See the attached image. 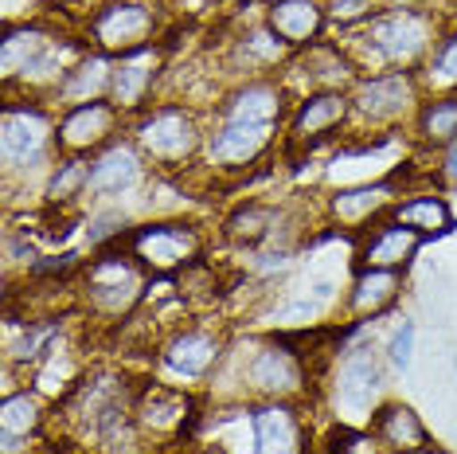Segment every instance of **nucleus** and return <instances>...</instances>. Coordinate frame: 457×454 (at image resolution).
I'll return each mask as SVG.
<instances>
[{"mask_svg":"<svg viewBox=\"0 0 457 454\" xmlns=\"http://www.w3.org/2000/svg\"><path fill=\"white\" fill-rule=\"evenodd\" d=\"M129 138L149 157L153 172L180 177L192 164H204L207 118L192 102H153L137 118H129Z\"/></svg>","mask_w":457,"mask_h":454,"instance_id":"5","label":"nucleus"},{"mask_svg":"<svg viewBox=\"0 0 457 454\" xmlns=\"http://www.w3.org/2000/svg\"><path fill=\"white\" fill-rule=\"evenodd\" d=\"M426 240L411 227H403L399 220H379L371 231L360 235L356 243V266H379V271H407L419 259V251Z\"/></svg>","mask_w":457,"mask_h":454,"instance_id":"23","label":"nucleus"},{"mask_svg":"<svg viewBox=\"0 0 457 454\" xmlns=\"http://www.w3.org/2000/svg\"><path fill=\"white\" fill-rule=\"evenodd\" d=\"M387 357H383V345L376 349L371 340H356V345H345L337 353V373H332V396H337V411L345 408V419L363 423L368 427L371 411H376L383 399V388H387Z\"/></svg>","mask_w":457,"mask_h":454,"instance_id":"10","label":"nucleus"},{"mask_svg":"<svg viewBox=\"0 0 457 454\" xmlns=\"http://www.w3.org/2000/svg\"><path fill=\"white\" fill-rule=\"evenodd\" d=\"M278 75H282L289 95L301 98L313 95V90H352V82L360 79V67L352 63L348 47L340 39H320L305 51H294Z\"/></svg>","mask_w":457,"mask_h":454,"instance_id":"17","label":"nucleus"},{"mask_svg":"<svg viewBox=\"0 0 457 454\" xmlns=\"http://www.w3.org/2000/svg\"><path fill=\"white\" fill-rule=\"evenodd\" d=\"M403 294H407V278H403V271L356 266V274H352L340 309H345L348 322L371 325V322H379V317H387L391 309L403 302Z\"/></svg>","mask_w":457,"mask_h":454,"instance_id":"21","label":"nucleus"},{"mask_svg":"<svg viewBox=\"0 0 457 454\" xmlns=\"http://www.w3.org/2000/svg\"><path fill=\"white\" fill-rule=\"evenodd\" d=\"M438 169H434V172H438V181H450V184H457V146H450V149H445V153H438Z\"/></svg>","mask_w":457,"mask_h":454,"instance_id":"34","label":"nucleus"},{"mask_svg":"<svg viewBox=\"0 0 457 454\" xmlns=\"http://www.w3.org/2000/svg\"><path fill=\"white\" fill-rule=\"evenodd\" d=\"M286 122H223L207 118L204 164L212 172H251L282 149Z\"/></svg>","mask_w":457,"mask_h":454,"instance_id":"12","label":"nucleus"},{"mask_svg":"<svg viewBox=\"0 0 457 454\" xmlns=\"http://www.w3.org/2000/svg\"><path fill=\"white\" fill-rule=\"evenodd\" d=\"M426 95H445V90H457V24L445 28L438 36V44H434L430 59L422 63L419 71Z\"/></svg>","mask_w":457,"mask_h":454,"instance_id":"31","label":"nucleus"},{"mask_svg":"<svg viewBox=\"0 0 457 454\" xmlns=\"http://www.w3.org/2000/svg\"><path fill=\"white\" fill-rule=\"evenodd\" d=\"M153 181V164L137 149L129 133H121L113 146L90 157L87 204H121L129 192H145Z\"/></svg>","mask_w":457,"mask_h":454,"instance_id":"16","label":"nucleus"},{"mask_svg":"<svg viewBox=\"0 0 457 454\" xmlns=\"http://www.w3.org/2000/svg\"><path fill=\"white\" fill-rule=\"evenodd\" d=\"M47 423H51V399L44 391L32 384L4 388V399H0V435L36 442L47 431Z\"/></svg>","mask_w":457,"mask_h":454,"instance_id":"26","label":"nucleus"},{"mask_svg":"<svg viewBox=\"0 0 457 454\" xmlns=\"http://www.w3.org/2000/svg\"><path fill=\"white\" fill-rule=\"evenodd\" d=\"M251 431H254V454H309V447H313L305 408L289 404V399L251 404Z\"/></svg>","mask_w":457,"mask_h":454,"instance_id":"20","label":"nucleus"},{"mask_svg":"<svg viewBox=\"0 0 457 454\" xmlns=\"http://www.w3.org/2000/svg\"><path fill=\"white\" fill-rule=\"evenodd\" d=\"M379 454H395V450H379Z\"/></svg>","mask_w":457,"mask_h":454,"instance_id":"35","label":"nucleus"},{"mask_svg":"<svg viewBox=\"0 0 457 454\" xmlns=\"http://www.w3.org/2000/svg\"><path fill=\"white\" fill-rule=\"evenodd\" d=\"M55 126H59V110L51 102L4 95V110H0V169H4V189H12L16 181H28V177H36L39 189H44L47 172L59 161Z\"/></svg>","mask_w":457,"mask_h":454,"instance_id":"4","label":"nucleus"},{"mask_svg":"<svg viewBox=\"0 0 457 454\" xmlns=\"http://www.w3.org/2000/svg\"><path fill=\"white\" fill-rule=\"evenodd\" d=\"M121 133H129V118L110 98L82 102V106L59 110L55 149L59 157H95V153L113 146Z\"/></svg>","mask_w":457,"mask_h":454,"instance_id":"15","label":"nucleus"},{"mask_svg":"<svg viewBox=\"0 0 457 454\" xmlns=\"http://www.w3.org/2000/svg\"><path fill=\"white\" fill-rule=\"evenodd\" d=\"M87 184H90V157H59L55 169L47 172L44 189H39V200H44L47 212L67 215L71 208L87 204Z\"/></svg>","mask_w":457,"mask_h":454,"instance_id":"30","label":"nucleus"},{"mask_svg":"<svg viewBox=\"0 0 457 454\" xmlns=\"http://www.w3.org/2000/svg\"><path fill=\"white\" fill-rule=\"evenodd\" d=\"M391 220L419 231L426 243L442 240V235H450L457 227V215L442 192H403V200L391 208Z\"/></svg>","mask_w":457,"mask_h":454,"instance_id":"29","label":"nucleus"},{"mask_svg":"<svg viewBox=\"0 0 457 454\" xmlns=\"http://www.w3.org/2000/svg\"><path fill=\"white\" fill-rule=\"evenodd\" d=\"M161 79H164V47L161 44L118 55L113 59V79H110V102L126 114V118H137L141 110L153 106V95H157Z\"/></svg>","mask_w":457,"mask_h":454,"instance_id":"19","label":"nucleus"},{"mask_svg":"<svg viewBox=\"0 0 457 454\" xmlns=\"http://www.w3.org/2000/svg\"><path fill=\"white\" fill-rule=\"evenodd\" d=\"M442 32L445 28L438 24V16L426 8L387 4L371 20H363L360 28L345 32L340 44L348 47L360 75H368V71H422Z\"/></svg>","mask_w":457,"mask_h":454,"instance_id":"1","label":"nucleus"},{"mask_svg":"<svg viewBox=\"0 0 457 454\" xmlns=\"http://www.w3.org/2000/svg\"><path fill=\"white\" fill-rule=\"evenodd\" d=\"M121 247L137 259L153 278H176L204 263L207 255V235L200 223L184 220V215H153L129 227Z\"/></svg>","mask_w":457,"mask_h":454,"instance_id":"7","label":"nucleus"},{"mask_svg":"<svg viewBox=\"0 0 457 454\" xmlns=\"http://www.w3.org/2000/svg\"><path fill=\"white\" fill-rule=\"evenodd\" d=\"M223 243L243 247V251H289L286 235H289V208L274 200H243L223 215L220 223Z\"/></svg>","mask_w":457,"mask_h":454,"instance_id":"18","label":"nucleus"},{"mask_svg":"<svg viewBox=\"0 0 457 454\" xmlns=\"http://www.w3.org/2000/svg\"><path fill=\"white\" fill-rule=\"evenodd\" d=\"M371 439L379 442V450H395V454H430L434 450V435L426 427V419L403 399H383L368 419Z\"/></svg>","mask_w":457,"mask_h":454,"instance_id":"22","label":"nucleus"},{"mask_svg":"<svg viewBox=\"0 0 457 454\" xmlns=\"http://www.w3.org/2000/svg\"><path fill=\"white\" fill-rule=\"evenodd\" d=\"M266 28L274 32L289 51H305L325 39L328 16L325 0H266Z\"/></svg>","mask_w":457,"mask_h":454,"instance_id":"24","label":"nucleus"},{"mask_svg":"<svg viewBox=\"0 0 457 454\" xmlns=\"http://www.w3.org/2000/svg\"><path fill=\"white\" fill-rule=\"evenodd\" d=\"M352 138L403 133L419 114L426 87L419 71H368L352 82Z\"/></svg>","mask_w":457,"mask_h":454,"instance_id":"6","label":"nucleus"},{"mask_svg":"<svg viewBox=\"0 0 457 454\" xmlns=\"http://www.w3.org/2000/svg\"><path fill=\"white\" fill-rule=\"evenodd\" d=\"M352 138V95L348 90H313L301 95L289 106L286 133H282V153H317L320 146Z\"/></svg>","mask_w":457,"mask_h":454,"instance_id":"11","label":"nucleus"},{"mask_svg":"<svg viewBox=\"0 0 457 454\" xmlns=\"http://www.w3.org/2000/svg\"><path fill=\"white\" fill-rule=\"evenodd\" d=\"M399 200H403V184H399V172H391V177H379V181L337 184V189L325 196V204H320V215H325L332 227L363 235L379 220H387Z\"/></svg>","mask_w":457,"mask_h":454,"instance_id":"14","label":"nucleus"},{"mask_svg":"<svg viewBox=\"0 0 457 454\" xmlns=\"http://www.w3.org/2000/svg\"><path fill=\"white\" fill-rule=\"evenodd\" d=\"M110 79H113V59L102 55V51H87V55L71 67V75L63 79V87L55 90L51 106L67 110V106H82V102L110 98Z\"/></svg>","mask_w":457,"mask_h":454,"instance_id":"28","label":"nucleus"},{"mask_svg":"<svg viewBox=\"0 0 457 454\" xmlns=\"http://www.w3.org/2000/svg\"><path fill=\"white\" fill-rule=\"evenodd\" d=\"M227 349H231V340L223 329L204 322H176L157 340V365L164 376L180 380L184 388H195L220 373Z\"/></svg>","mask_w":457,"mask_h":454,"instance_id":"9","label":"nucleus"},{"mask_svg":"<svg viewBox=\"0 0 457 454\" xmlns=\"http://www.w3.org/2000/svg\"><path fill=\"white\" fill-rule=\"evenodd\" d=\"M411 141L422 153H445L457 146V90L426 95L411 122Z\"/></svg>","mask_w":457,"mask_h":454,"instance_id":"27","label":"nucleus"},{"mask_svg":"<svg viewBox=\"0 0 457 454\" xmlns=\"http://www.w3.org/2000/svg\"><path fill=\"white\" fill-rule=\"evenodd\" d=\"M153 278L145 266L133 259L121 243L98 247L75 278V306L82 317H95L102 325H126L137 309L149 302Z\"/></svg>","mask_w":457,"mask_h":454,"instance_id":"3","label":"nucleus"},{"mask_svg":"<svg viewBox=\"0 0 457 454\" xmlns=\"http://www.w3.org/2000/svg\"><path fill=\"white\" fill-rule=\"evenodd\" d=\"M223 365L238 373L235 404H266V399L305 404L317 391L313 353L301 349L294 333H270L262 340H254L246 353H238L231 345Z\"/></svg>","mask_w":457,"mask_h":454,"instance_id":"2","label":"nucleus"},{"mask_svg":"<svg viewBox=\"0 0 457 454\" xmlns=\"http://www.w3.org/2000/svg\"><path fill=\"white\" fill-rule=\"evenodd\" d=\"M379 8H387V0H325L328 28H340V36L360 28L363 20H371Z\"/></svg>","mask_w":457,"mask_h":454,"instance_id":"32","label":"nucleus"},{"mask_svg":"<svg viewBox=\"0 0 457 454\" xmlns=\"http://www.w3.org/2000/svg\"><path fill=\"white\" fill-rule=\"evenodd\" d=\"M164 36V0H98L82 24V44L118 59Z\"/></svg>","mask_w":457,"mask_h":454,"instance_id":"8","label":"nucleus"},{"mask_svg":"<svg viewBox=\"0 0 457 454\" xmlns=\"http://www.w3.org/2000/svg\"><path fill=\"white\" fill-rule=\"evenodd\" d=\"M133 423H137L141 439L149 442V447H169V442L188 439L204 423V416H200V404H195L192 388L149 380V384H137Z\"/></svg>","mask_w":457,"mask_h":454,"instance_id":"13","label":"nucleus"},{"mask_svg":"<svg viewBox=\"0 0 457 454\" xmlns=\"http://www.w3.org/2000/svg\"><path fill=\"white\" fill-rule=\"evenodd\" d=\"M59 32L44 20H12L4 28V39H0V79H4V90H12L24 71L36 63L47 51V44Z\"/></svg>","mask_w":457,"mask_h":454,"instance_id":"25","label":"nucleus"},{"mask_svg":"<svg viewBox=\"0 0 457 454\" xmlns=\"http://www.w3.org/2000/svg\"><path fill=\"white\" fill-rule=\"evenodd\" d=\"M332 454H337V450H332Z\"/></svg>","mask_w":457,"mask_h":454,"instance_id":"36","label":"nucleus"},{"mask_svg":"<svg viewBox=\"0 0 457 454\" xmlns=\"http://www.w3.org/2000/svg\"><path fill=\"white\" fill-rule=\"evenodd\" d=\"M414 340H419V329H414L411 317H403V322L391 329V337L383 340V357H387V365L395 368V373H411V365H414Z\"/></svg>","mask_w":457,"mask_h":454,"instance_id":"33","label":"nucleus"}]
</instances>
